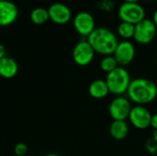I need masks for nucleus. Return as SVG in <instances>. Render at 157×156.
I'll list each match as a JSON object with an SVG mask.
<instances>
[{"label": "nucleus", "mask_w": 157, "mask_h": 156, "mask_svg": "<svg viewBox=\"0 0 157 156\" xmlns=\"http://www.w3.org/2000/svg\"><path fill=\"white\" fill-rule=\"evenodd\" d=\"M156 65H157V59H156Z\"/></svg>", "instance_id": "bb28decb"}, {"label": "nucleus", "mask_w": 157, "mask_h": 156, "mask_svg": "<svg viewBox=\"0 0 157 156\" xmlns=\"http://www.w3.org/2000/svg\"><path fill=\"white\" fill-rule=\"evenodd\" d=\"M151 127L157 131V113L152 115V120H151Z\"/></svg>", "instance_id": "412c9836"}, {"label": "nucleus", "mask_w": 157, "mask_h": 156, "mask_svg": "<svg viewBox=\"0 0 157 156\" xmlns=\"http://www.w3.org/2000/svg\"><path fill=\"white\" fill-rule=\"evenodd\" d=\"M136 49L134 44L131 40L119 41L116 50L113 53L119 66L124 67L129 65L135 58Z\"/></svg>", "instance_id": "0eeeda50"}, {"label": "nucleus", "mask_w": 157, "mask_h": 156, "mask_svg": "<svg viewBox=\"0 0 157 156\" xmlns=\"http://www.w3.org/2000/svg\"><path fill=\"white\" fill-rule=\"evenodd\" d=\"M157 27L154 21L149 18H144L141 22L135 25V31L133 39L142 45L151 43L156 37Z\"/></svg>", "instance_id": "39448f33"}, {"label": "nucleus", "mask_w": 157, "mask_h": 156, "mask_svg": "<svg viewBox=\"0 0 157 156\" xmlns=\"http://www.w3.org/2000/svg\"><path fill=\"white\" fill-rule=\"evenodd\" d=\"M18 72L17 63L11 57L6 56L0 60V76L6 79H11Z\"/></svg>", "instance_id": "ddd939ff"}, {"label": "nucleus", "mask_w": 157, "mask_h": 156, "mask_svg": "<svg viewBox=\"0 0 157 156\" xmlns=\"http://www.w3.org/2000/svg\"><path fill=\"white\" fill-rule=\"evenodd\" d=\"M30 19L36 25H41L46 23L50 19L48 9L43 7L34 8L30 13Z\"/></svg>", "instance_id": "f3484780"}, {"label": "nucleus", "mask_w": 157, "mask_h": 156, "mask_svg": "<svg viewBox=\"0 0 157 156\" xmlns=\"http://www.w3.org/2000/svg\"><path fill=\"white\" fill-rule=\"evenodd\" d=\"M117 67H119V64L113 55L104 56L100 62V69L107 74L112 72Z\"/></svg>", "instance_id": "a211bd4d"}, {"label": "nucleus", "mask_w": 157, "mask_h": 156, "mask_svg": "<svg viewBox=\"0 0 157 156\" xmlns=\"http://www.w3.org/2000/svg\"><path fill=\"white\" fill-rule=\"evenodd\" d=\"M95 51L87 40L79 41L73 50V59L80 66H86L92 63L95 57Z\"/></svg>", "instance_id": "9d476101"}, {"label": "nucleus", "mask_w": 157, "mask_h": 156, "mask_svg": "<svg viewBox=\"0 0 157 156\" xmlns=\"http://www.w3.org/2000/svg\"><path fill=\"white\" fill-rule=\"evenodd\" d=\"M128 98L136 105L144 106L153 102L157 97V86L155 82L146 78L132 80L127 90Z\"/></svg>", "instance_id": "f03ea898"}, {"label": "nucleus", "mask_w": 157, "mask_h": 156, "mask_svg": "<svg viewBox=\"0 0 157 156\" xmlns=\"http://www.w3.org/2000/svg\"><path fill=\"white\" fill-rule=\"evenodd\" d=\"M50 19L59 25L68 23L72 19L71 9L63 3H53L48 8Z\"/></svg>", "instance_id": "9b49d317"}, {"label": "nucleus", "mask_w": 157, "mask_h": 156, "mask_svg": "<svg viewBox=\"0 0 157 156\" xmlns=\"http://www.w3.org/2000/svg\"><path fill=\"white\" fill-rule=\"evenodd\" d=\"M14 153L17 156H26L28 154V146L25 143H19L15 146Z\"/></svg>", "instance_id": "aec40b11"}, {"label": "nucleus", "mask_w": 157, "mask_h": 156, "mask_svg": "<svg viewBox=\"0 0 157 156\" xmlns=\"http://www.w3.org/2000/svg\"><path fill=\"white\" fill-rule=\"evenodd\" d=\"M75 29L83 37H88L96 29V21L93 15L87 11L78 12L73 19Z\"/></svg>", "instance_id": "423d86ee"}, {"label": "nucleus", "mask_w": 157, "mask_h": 156, "mask_svg": "<svg viewBox=\"0 0 157 156\" xmlns=\"http://www.w3.org/2000/svg\"><path fill=\"white\" fill-rule=\"evenodd\" d=\"M26 156H34V155H30V154H27Z\"/></svg>", "instance_id": "a878e982"}, {"label": "nucleus", "mask_w": 157, "mask_h": 156, "mask_svg": "<svg viewBox=\"0 0 157 156\" xmlns=\"http://www.w3.org/2000/svg\"><path fill=\"white\" fill-rule=\"evenodd\" d=\"M128 119L136 129L145 130L151 126L152 114L144 106L136 105L132 108Z\"/></svg>", "instance_id": "1a4fd4ad"}, {"label": "nucleus", "mask_w": 157, "mask_h": 156, "mask_svg": "<svg viewBox=\"0 0 157 156\" xmlns=\"http://www.w3.org/2000/svg\"><path fill=\"white\" fill-rule=\"evenodd\" d=\"M6 56V49L3 44L0 43V60L3 59Z\"/></svg>", "instance_id": "4be33fe9"}, {"label": "nucleus", "mask_w": 157, "mask_h": 156, "mask_svg": "<svg viewBox=\"0 0 157 156\" xmlns=\"http://www.w3.org/2000/svg\"><path fill=\"white\" fill-rule=\"evenodd\" d=\"M95 52L103 56L113 55L119 43L117 35L108 28L98 27L86 38Z\"/></svg>", "instance_id": "f257e3e1"}, {"label": "nucleus", "mask_w": 157, "mask_h": 156, "mask_svg": "<svg viewBox=\"0 0 157 156\" xmlns=\"http://www.w3.org/2000/svg\"><path fill=\"white\" fill-rule=\"evenodd\" d=\"M88 92H89V95L93 98L102 99L109 95V90L108 85H107L105 80L97 79L90 84L89 88H88Z\"/></svg>", "instance_id": "2eb2a0df"}, {"label": "nucleus", "mask_w": 157, "mask_h": 156, "mask_svg": "<svg viewBox=\"0 0 157 156\" xmlns=\"http://www.w3.org/2000/svg\"><path fill=\"white\" fill-rule=\"evenodd\" d=\"M45 156H61V155H59V154H46Z\"/></svg>", "instance_id": "393cba45"}, {"label": "nucleus", "mask_w": 157, "mask_h": 156, "mask_svg": "<svg viewBox=\"0 0 157 156\" xmlns=\"http://www.w3.org/2000/svg\"><path fill=\"white\" fill-rule=\"evenodd\" d=\"M98 7L101 11L109 12L114 7V2L112 0H99L98 2Z\"/></svg>", "instance_id": "6ab92c4d"}, {"label": "nucleus", "mask_w": 157, "mask_h": 156, "mask_svg": "<svg viewBox=\"0 0 157 156\" xmlns=\"http://www.w3.org/2000/svg\"><path fill=\"white\" fill-rule=\"evenodd\" d=\"M135 31V25L121 21V23L117 27V34L119 37L122 39V40H130L133 39Z\"/></svg>", "instance_id": "dca6fc26"}, {"label": "nucleus", "mask_w": 157, "mask_h": 156, "mask_svg": "<svg viewBox=\"0 0 157 156\" xmlns=\"http://www.w3.org/2000/svg\"><path fill=\"white\" fill-rule=\"evenodd\" d=\"M105 81L108 85L109 93L116 96H121L127 93L132 79L130 73L124 67L119 66L107 74Z\"/></svg>", "instance_id": "7ed1b4c3"}, {"label": "nucleus", "mask_w": 157, "mask_h": 156, "mask_svg": "<svg viewBox=\"0 0 157 156\" xmlns=\"http://www.w3.org/2000/svg\"><path fill=\"white\" fill-rule=\"evenodd\" d=\"M110 136L117 140H124L129 134V125L126 120H113L109 127Z\"/></svg>", "instance_id": "4468645a"}, {"label": "nucleus", "mask_w": 157, "mask_h": 156, "mask_svg": "<svg viewBox=\"0 0 157 156\" xmlns=\"http://www.w3.org/2000/svg\"><path fill=\"white\" fill-rule=\"evenodd\" d=\"M18 15L17 6L9 0L0 1V26H8L16 21Z\"/></svg>", "instance_id": "f8f14e48"}, {"label": "nucleus", "mask_w": 157, "mask_h": 156, "mask_svg": "<svg viewBox=\"0 0 157 156\" xmlns=\"http://www.w3.org/2000/svg\"><path fill=\"white\" fill-rule=\"evenodd\" d=\"M145 16V9L139 3L123 2L118 9V17L121 21L128 22L133 25H136L146 18Z\"/></svg>", "instance_id": "20e7f679"}, {"label": "nucleus", "mask_w": 157, "mask_h": 156, "mask_svg": "<svg viewBox=\"0 0 157 156\" xmlns=\"http://www.w3.org/2000/svg\"><path fill=\"white\" fill-rule=\"evenodd\" d=\"M0 1H1V0H0Z\"/></svg>", "instance_id": "cd10ccee"}, {"label": "nucleus", "mask_w": 157, "mask_h": 156, "mask_svg": "<svg viewBox=\"0 0 157 156\" xmlns=\"http://www.w3.org/2000/svg\"><path fill=\"white\" fill-rule=\"evenodd\" d=\"M152 20L154 21V23L155 24V26L157 27V9H155V11L154 14H153V18H152Z\"/></svg>", "instance_id": "5701e85b"}, {"label": "nucleus", "mask_w": 157, "mask_h": 156, "mask_svg": "<svg viewBox=\"0 0 157 156\" xmlns=\"http://www.w3.org/2000/svg\"><path fill=\"white\" fill-rule=\"evenodd\" d=\"M132 108L130 99L120 96L110 102L109 112L113 120H126L129 118Z\"/></svg>", "instance_id": "6e6552de"}, {"label": "nucleus", "mask_w": 157, "mask_h": 156, "mask_svg": "<svg viewBox=\"0 0 157 156\" xmlns=\"http://www.w3.org/2000/svg\"><path fill=\"white\" fill-rule=\"evenodd\" d=\"M122 1L126 3H139L140 0H122Z\"/></svg>", "instance_id": "b1692460"}]
</instances>
